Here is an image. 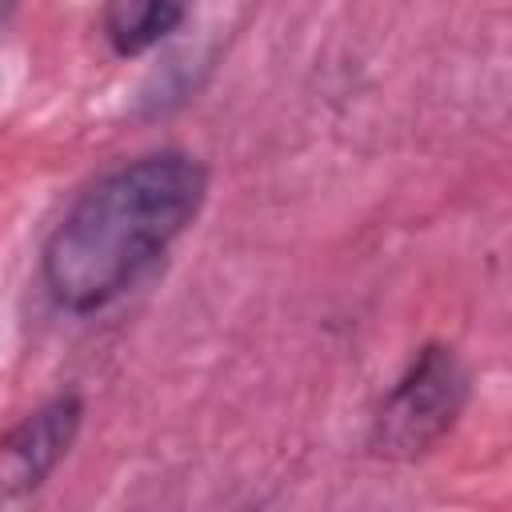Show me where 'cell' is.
Segmentation results:
<instances>
[{
  "mask_svg": "<svg viewBox=\"0 0 512 512\" xmlns=\"http://www.w3.org/2000/svg\"><path fill=\"white\" fill-rule=\"evenodd\" d=\"M88 400L76 388L52 392L32 412L0 428V504L36 496L80 440Z\"/></svg>",
  "mask_w": 512,
  "mask_h": 512,
  "instance_id": "obj_3",
  "label": "cell"
},
{
  "mask_svg": "<svg viewBox=\"0 0 512 512\" xmlns=\"http://www.w3.org/2000/svg\"><path fill=\"white\" fill-rule=\"evenodd\" d=\"M192 0H100V36L116 60H136L172 40Z\"/></svg>",
  "mask_w": 512,
  "mask_h": 512,
  "instance_id": "obj_4",
  "label": "cell"
},
{
  "mask_svg": "<svg viewBox=\"0 0 512 512\" xmlns=\"http://www.w3.org/2000/svg\"><path fill=\"white\" fill-rule=\"evenodd\" d=\"M212 172L188 148L136 152L92 176L40 244V288L68 316L128 296L208 204Z\"/></svg>",
  "mask_w": 512,
  "mask_h": 512,
  "instance_id": "obj_1",
  "label": "cell"
},
{
  "mask_svg": "<svg viewBox=\"0 0 512 512\" xmlns=\"http://www.w3.org/2000/svg\"><path fill=\"white\" fill-rule=\"evenodd\" d=\"M472 404V368L448 340H424L380 392L364 448L388 464H416L436 452Z\"/></svg>",
  "mask_w": 512,
  "mask_h": 512,
  "instance_id": "obj_2",
  "label": "cell"
}]
</instances>
